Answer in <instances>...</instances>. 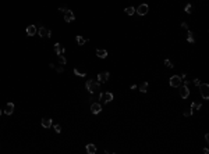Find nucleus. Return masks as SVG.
Instances as JSON below:
<instances>
[{"label": "nucleus", "instance_id": "obj_12", "mask_svg": "<svg viewBox=\"0 0 209 154\" xmlns=\"http://www.w3.org/2000/svg\"><path fill=\"white\" fill-rule=\"evenodd\" d=\"M35 33H38V29L35 25H28L27 26V35L28 36H33Z\"/></svg>", "mask_w": 209, "mask_h": 154}, {"label": "nucleus", "instance_id": "obj_19", "mask_svg": "<svg viewBox=\"0 0 209 154\" xmlns=\"http://www.w3.org/2000/svg\"><path fill=\"white\" fill-rule=\"evenodd\" d=\"M187 42L188 43H194L195 42V39H194V33L188 29V35H187Z\"/></svg>", "mask_w": 209, "mask_h": 154}, {"label": "nucleus", "instance_id": "obj_27", "mask_svg": "<svg viewBox=\"0 0 209 154\" xmlns=\"http://www.w3.org/2000/svg\"><path fill=\"white\" fill-rule=\"evenodd\" d=\"M183 114H184V117H189V115H192V111H191V110H186Z\"/></svg>", "mask_w": 209, "mask_h": 154}, {"label": "nucleus", "instance_id": "obj_22", "mask_svg": "<svg viewBox=\"0 0 209 154\" xmlns=\"http://www.w3.org/2000/svg\"><path fill=\"white\" fill-rule=\"evenodd\" d=\"M124 11H125V14H127V15H133L135 10H134V7H127Z\"/></svg>", "mask_w": 209, "mask_h": 154}, {"label": "nucleus", "instance_id": "obj_5", "mask_svg": "<svg viewBox=\"0 0 209 154\" xmlns=\"http://www.w3.org/2000/svg\"><path fill=\"white\" fill-rule=\"evenodd\" d=\"M180 89V96H181V99H187L189 96V89H188V85H180L178 86Z\"/></svg>", "mask_w": 209, "mask_h": 154}, {"label": "nucleus", "instance_id": "obj_1", "mask_svg": "<svg viewBox=\"0 0 209 154\" xmlns=\"http://www.w3.org/2000/svg\"><path fill=\"white\" fill-rule=\"evenodd\" d=\"M85 86H86V89H88V92H89V93H95L96 90L99 89L100 83L98 82V81H92V79H89V81H86Z\"/></svg>", "mask_w": 209, "mask_h": 154}, {"label": "nucleus", "instance_id": "obj_13", "mask_svg": "<svg viewBox=\"0 0 209 154\" xmlns=\"http://www.w3.org/2000/svg\"><path fill=\"white\" fill-rule=\"evenodd\" d=\"M13 113H14V103H7L6 104V108H4V114L11 115Z\"/></svg>", "mask_w": 209, "mask_h": 154}, {"label": "nucleus", "instance_id": "obj_25", "mask_svg": "<svg viewBox=\"0 0 209 154\" xmlns=\"http://www.w3.org/2000/svg\"><path fill=\"white\" fill-rule=\"evenodd\" d=\"M186 13L187 14H191L192 13V6H191V4H187V6H186Z\"/></svg>", "mask_w": 209, "mask_h": 154}, {"label": "nucleus", "instance_id": "obj_21", "mask_svg": "<svg viewBox=\"0 0 209 154\" xmlns=\"http://www.w3.org/2000/svg\"><path fill=\"white\" fill-rule=\"evenodd\" d=\"M147 89H148V82H142V83H141V86H139V90L142 93H145V92H147Z\"/></svg>", "mask_w": 209, "mask_h": 154}, {"label": "nucleus", "instance_id": "obj_8", "mask_svg": "<svg viewBox=\"0 0 209 154\" xmlns=\"http://www.w3.org/2000/svg\"><path fill=\"white\" fill-rule=\"evenodd\" d=\"M109 76H110L109 72H99V74H98V82H99V83H105V82H108Z\"/></svg>", "mask_w": 209, "mask_h": 154}, {"label": "nucleus", "instance_id": "obj_32", "mask_svg": "<svg viewBox=\"0 0 209 154\" xmlns=\"http://www.w3.org/2000/svg\"><path fill=\"white\" fill-rule=\"evenodd\" d=\"M205 140H206V143H208V142H209V135H208V133H206V135H205Z\"/></svg>", "mask_w": 209, "mask_h": 154}, {"label": "nucleus", "instance_id": "obj_14", "mask_svg": "<svg viewBox=\"0 0 209 154\" xmlns=\"http://www.w3.org/2000/svg\"><path fill=\"white\" fill-rule=\"evenodd\" d=\"M85 150H86V153H88V154H95L96 151H98V148H96V146H95V144L89 143V144H86Z\"/></svg>", "mask_w": 209, "mask_h": 154}, {"label": "nucleus", "instance_id": "obj_9", "mask_svg": "<svg viewBox=\"0 0 209 154\" xmlns=\"http://www.w3.org/2000/svg\"><path fill=\"white\" fill-rule=\"evenodd\" d=\"M91 111H92V114H99L100 111H102V105H100V103H92L91 104Z\"/></svg>", "mask_w": 209, "mask_h": 154}, {"label": "nucleus", "instance_id": "obj_15", "mask_svg": "<svg viewBox=\"0 0 209 154\" xmlns=\"http://www.w3.org/2000/svg\"><path fill=\"white\" fill-rule=\"evenodd\" d=\"M55 51H56V54L59 56V54H63L66 50H64V47H63L60 43H56V45H55Z\"/></svg>", "mask_w": 209, "mask_h": 154}, {"label": "nucleus", "instance_id": "obj_6", "mask_svg": "<svg viewBox=\"0 0 209 154\" xmlns=\"http://www.w3.org/2000/svg\"><path fill=\"white\" fill-rule=\"evenodd\" d=\"M38 35H39L41 38H50L52 36V32H50V29H47V28L41 26L39 29H38Z\"/></svg>", "mask_w": 209, "mask_h": 154}, {"label": "nucleus", "instance_id": "obj_17", "mask_svg": "<svg viewBox=\"0 0 209 154\" xmlns=\"http://www.w3.org/2000/svg\"><path fill=\"white\" fill-rule=\"evenodd\" d=\"M75 40H77V43H78L80 46L85 45V43L88 42V39H86V38H82V36H77V38H75Z\"/></svg>", "mask_w": 209, "mask_h": 154}, {"label": "nucleus", "instance_id": "obj_28", "mask_svg": "<svg viewBox=\"0 0 209 154\" xmlns=\"http://www.w3.org/2000/svg\"><path fill=\"white\" fill-rule=\"evenodd\" d=\"M67 10H69V8H66V7H63V6H61V7H59V11H61V13H66Z\"/></svg>", "mask_w": 209, "mask_h": 154}, {"label": "nucleus", "instance_id": "obj_4", "mask_svg": "<svg viewBox=\"0 0 209 154\" xmlns=\"http://www.w3.org/2000/svg\"><path fill=\"white\" fill-rule=\"evenodd\" d=\"M181 82H183V79H181V76H178V75H173L169 81L170 86H173V88H178V86L181 85Z\"/></svg>", "mask_w": 209, "mask_h": 154}, {"label": "nucleus", "instance_id": "obj_31", "mask_svg": "<svg viewBox=\"0 0 209 154\" xmlns=\"http://www.w3.org/2000/svg\"><path fill=\"white\" fill-rule=\"evenodd\" d=\"M181 26L184 28V29H188V25H187V22H181Z\"/></svg>", "mask_w": 209, "mask_h": 154}, {"label": "nucleus", "instance_id": "obj_23", "mask_svg": "<svg viewBox=\"0 0 209 154\" xmlns=\"http://www.w3.org/2000/svg\"><path fill=\"white\" fill-rule=\"evenodd\" d=\"M59 62H60L61 65H64L66 62H67V60H66V57L63 56V54H59Z\"/></svg>", "mask_w": 209, "mask_h": 154}, {"label": "nucleus", "instance_id": "obj_26", "mask_svg": "<svg viewBox=\"0 0 209 154\" xmlns=\"http://www.w3.org/2000/svg\"><path fill=\"white\" fill-rule=\"evenodd\" d=\"M53 128H55V132H56V133H60V132H61V126H60L59 124H56Z\"/></svg>", "mask_w": 209, "mask_h": 154}, {"label": "nucleus", "instance_id": "obj_33", "mask_svg": "<svg viewBox=\"0 0 209 154\" xmlns=\"http://www.w3.org/2000/svg\"><path fill=\"white\" fill-rule=\"evenodd\" d=\"M0 114H2V111H0Z\"/></svg>", "mask_w": 209, "mask_h": 154}, {"label": "nucleus", "instance_id": "obj_18", "mask_svg": "<svg viewBox=\"0 0 209 154\" xmlns=\"http://www.w3.org/2000/svg\"><path fill=\"white\" fill-rule=\"evenodd\" d=\"M197 110H201V103L194 102V103L191 104V111L194 113V111H197Z\"/></svg>", "mask_w": 209, "mask_h": 154}, {"label": "nucleus", "instance_id": "obj_11", "mask_svg": "<svg viewBox=\"0 0 209 154\" xmlns=\"http://www.w3.org/2000/svg\"><path fill=\"white\" fill-rule=\"evenodd\" d=\"M41 125L43 128H46V129H49L52 125H53V121L50 118H42V121H41Z\"/></svg>", "mask_w": 209, "mask_h": 154}, {"label": "nucleus", "instance_id": "obj_16", "mask_svg": "<svg viewBox=\"0 0 209 154\" xmlns=\"http://www.w3.org/2000/svg\"><path fill=\"white\" fill-rule=\"evenodd\" d=\"M96 56H98L99 59H106V57H108V51L105 49H98L96 50Z\"/></svg>", "mask_w": 209, "mask_h": 154}, {"label": "nucleus", "instance_id": "obj_20", "mask_svg": "<svg viewBox=\"0 0 209 154\" xmlns=\"http://www.w3.org/2000/svg\"><path fill=\"white\" fill-rule=\"evenodd\" d=\"M74 74H75V75H78V76H85V75H86V72H85L84 70H80V68H74Z\"/></svg>", "mask_w": 209, "mask_h": 154}, {"label": "nucleus", "instance_id": "obj_7", "mask_svg": "<svg viewBox=\"0 0 209 154\" xmlns=\"http://www.w3.org/2000/svg\"><path fill=\"white\" fill-rule=\"evenodd\" d=\"M148 10H149L148 4H147V3H142V4H139V6H138V8H137L135 11L138 13V15H145V14L148 13Z\"/></svg>", "mask_w": 209, "mask_h": 154}, {"label": "nucleus", "instance_id": "obj_3", "mask_svg": "<svg viewBox=\"0 0 209 154\" xmlns=\"http://www.w3.org/2000/svg\"><path fill=\"white\" fill-rule=\"evenodd\" d=\"M100 100H102V103L103 104H108V103H110L111 100H113V93H110V92H103V93H100Z\"/></svg>", "mask_w": 209, "mask_h": 154}, {"label": "nucleus", "instance_id": "obj_10", "mask_svg": "<svg viewBox=\"0 0 209 154\" xmlns=\"http://www.w3.org/2000/svg\"><path fill=\"white\" fill-rule=\"evenodd\" d=\"M74 20H75L74 13H72L71 10H67V11L64 13V21H66V22H72Z\"/></svg>", "mask_w": 209, "mask_h": 154}, {"label": "nucleus", "instance_id": "obj_30", "mask_svg": "<svg viewBox=\"0 0 209 154\" xmlns=\"http://www.w3.org/2000/svg\"><path fill=\"white\" fill-rule=\"evenodd\" d=\"M194 85H195V86H199V85H201V82H199V79H194Z\"/></svg>", "mask_w": 209, "mask_h": 154}, {"label": "nucleus", "instance_id": "obj_29", "mask_svg": "<svg viewBox=\"0 0 209 154\" xmlns=\"http://www.w3.org/2000/svg\"><path fill=\"white\" fill-rule=\"evenodd\" d=\"M56 71L59 72V74H61V72L64 71V68H63V67H57V68H56Z\"/></svg>", "mask_w": 209, "mask_h": 154}, {"label": "nucleus", "instance_id": "obj_2", "mask_svg": "<svg viewBox=\"0 0 209 154\" xmlns=\"http://www.w3.org/2000/svg\"><path fill=\"white\" fill-rule=\"evenodd\" d=\"M198 88H199V90H201L202 99L203 100H208L209 99V85L208 83H202V85H199Z\"/></svg>", "mask_w": 209, "mask_h": 154}, {"label": "nucleus", "instance_id": "obj_24", "mask_svg": "<svg viewBox=\"0 0 209 154\" xmlns=\"http://www.w3.org/2000/svg\"><path fill=\"white\" fill-rule=\"evenodd\" d=\"M164 65H166V67H167V68H174V65H173V62H172V61H170L169 59H166V60H164Z\"/></svg>", "mask_w": 209, "mask_h": 154}]
</instances>
